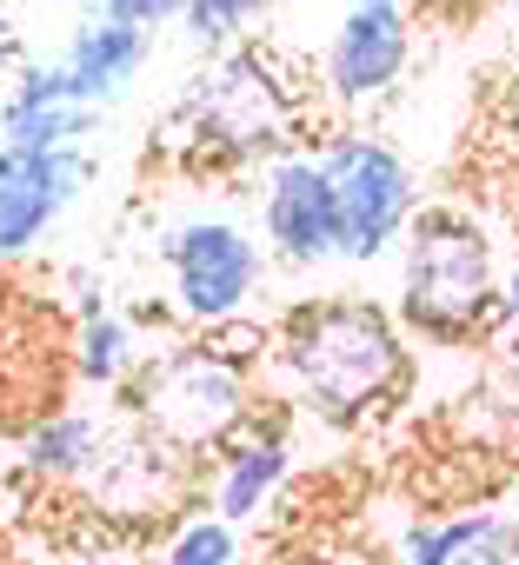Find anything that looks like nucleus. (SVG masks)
Returning <instances> with one entry per match:
<instances>
[{
	"mask_svg": "<svg viewBox=\"0 0 519 565\" xmlns=\"http://www.w3.org/2000/svg\"><path fill=\"white\" fill-rule=\"evenodd\" d=\"M274 347V386L333 426L380 413L406 386V340L373 300H314L294 307Z\"/></svg>",
	"mask_w": 519,
	"mask_h": 565,
	"instance_id": "1",
	"label": "nucleus"
},
{
	"mask_svg": "<svg viewBox=\"0 0 519 565\" xmlns=\"http://www.w3.org/2000/svg\"><path fill=\"white\" fill-rule=\"evenodd\" d=\"M499 253L486 220L466 206H420L400 239V320L433 347H466L492 333Z\"/></svg>",
	"mask_w": 519,
	"mask_h": 565,
	"instance_id": "2",
	"label": "nucleus"
},
{
	"mask_svg": "<svg viewBox=\"0 0 519 565\" xmlns=\"http://www.w3.org/2000/svg\"><path fill=\"white\" fill-rule=\"evenodd\" d=\"M180 134L193 140V167L206 173H240L260 160H280L300 134V94L287 81V67L267 47H220L187 100H180Z\"/></svg>",
	"mask_w": 519,
	"mask_h": 565,
	"instance_id": "3",
	"label": "nucleus"
},
{
	"mask_svg": "<svg viewBox=\"0 0 519 565\" xmlns=\"http://www.w3.org/2000/svg\"><path fill=\"white\" fill-rule=\"evenodd\" d=\"M120 393H127V413L153 439H167L173 452H187V459L233 446L260 419L253 366L240 353H226L213 333H193V340H173V347L147 353L140 373Z\"/></svg>",
	"mask_w": 519,
	"mask_h": 565,
	"instance_id": "4",
	"label": "nucleus"
},
{
	"mask_svg": "<svg viewBox=\"0 0 519 565\" xmlns=\"http://www.w3.org/2000/svg\"><path fill=\"white\" fill-rule=\"evenodd\" d=\"M320 167L333 180L340 200V259L347 266H373L406 239V220L420 213V173L406 167V153L380 134L340 127L320 147Z\"/></svg>",
	"mask_w": 519,
	"mask_h": 565,
	"instance_id": "5",
	"label": "nucleus"
},
{
	"mask_svg": "<svg viewBox=\"0 0 519 565\" xmlns=\"http://www.w3.org/2000/svg\"><path fill=\"white\" fill-rule=\"evenodd\" d=\"M153 253L167 259V279H173V320H187L193 333L246 320L260 300V279H267L260 239L226 213H193V220L167 226L153 239Z\"/></svg>",
	"mask_w": 519,
	"mask_h": 565,
	"instance_id": "6",
	"label": "nucleus"
},
{
	"mask_svg": "<svg viewBox=\"0 0 519 565\" xmlns=\"http://www.w3.org/2000/svg\"><path fill=\"white\" fill-rule=\"evenodd\" d=\"M94 186L87 147H0V266L28 259Z\"/></svg>",
	"mask_w": 519,
	"mask_h": 565,
	"instance_id": "7",
	"label": "nucleus"
},
{
	"mask_svg": "<svg viewBox=\"0 0 519 565\" xmlns=\"http://www.w3.org/2000/svg\"><path fill=\"white\" fill-rule=\"evenodd\" d=\"M413 61V8L406 0H347V14L327 41L320 81L340 107H373L406 81Z\"/></svg>",
	"mask_w": 519,
	"mask_h": 565,
	"instance_id": "8",
	"label": "nucleus"
},
{
	"mask_svg": "<svg viewBox=\"0 0 519 565\" xmlns=\"http://www.w3.org/2000/svg\"><path fill=\"white\" fill-rule=\"evenodd\" d=\"M260 233H267V253L287 266L340 259V200H333L320 153L287 147L280 160H267V180H260Z\"/></svg>",
	"mask_w": 519,
	"mask_h": 565,
	"instance_id": "9",
	"label": "nucleus"
},
{
	"mask_svg": "<svg viewBox=\"0 0 519 565\" xmlns=\"http://www.w3.org/2000/svg\"><path fill=\"white\" fill-rule=\"evenodd\" d=\"M87 499L107 512V519H167L180 499H187V452H173L167 439H153L134 413L114 419L100 459L87 466Z\"/></svg>",
	"mask_w": 519,
	"mask_h": 565,
	"instance_id": "10",
	"label": "nucleus"
},
{
	"mask_svg": "<svg viewBox=\"0 0 519 565\" xmlns=\"http://www.w3.org/2000/svg\"><path fill=\"white\" fill-rule=\"evenodd\" d=\"M294 479V439L267 419V426H246L233 446H220V466H213V492L206 505L233 525H253L260 512H267L280 499V486Z\"/></svg>",
	"mask_w": 519,
	"mask_h": 565,
	"instance_id": "11",
	"label": "nucleus"
},
{
	"mask_svg": "<svg viewBox=\"0 0 519 565\" xmlns=\"http://www.w3.org/2000/svg\"><path fill=\"white\" fill-rule=\"evenodd\" d=\"M147 54H153V34H147V28L114 21V14H94L87 28H74V41H67V54H61L67 94H74L81 107H114V100L140 81Z\"/></svg>",
	"mask_w": 519,
	"mask_h": 565,
	"instance_id": "12",
	"label": "nucleus"
},
{
	"mask_svg": "<svg viewBox=\"0 0 519 565\" xmlns=\"http://www.w3.org/2000/svg\"><path fill=\"white\" fill-rule=\"evenodd\" d=\"M107 433H114V413H94V406L41 413V419L21 433V472H28V479H47V486H81L87 466L100 459Z\"/></svg>",
	"mask_w": 519,
	"mask_h": 565,
	"instance_id": "13",
	"label": "nucleus"
},
{
	"mask_svg": "<svg viewBox=\"0 0 519 565\" xmlns=\"http://www.w3.org/2000/svg\"><path fill=\"white\" fill-rule=\"evenodd\" d=\"M512 519L492 505H466L446 519H413L400 532V565H492Z\"/></svg>",
	"mask_w": 519,
	"mask_h": 565,
	"instance_id": "14",
	"label": "nucleus"
},
{
	"mask_svg": "<svg viewBox=\"0 0 519 565\" xmlns=\"http://www.w3.org/2000/svg\"><path fill=\"white\" fill-rule=\"evenodd\" d=\"M67 360H74V380L81 386H100V393H120L134 373H140V360H147V347L134 340V320L127 313H94V320H74V340H67Z\"/></svg>",
	"mask_w": 519,
	"mask_h": 565,
	"instance_id": "15",
	"label": "nucleus"
},
{
	"mask_svg": "<svg viewBox=\"0 0 519 565\" xmlns=\"http://www.w3.org/2000/svg\"><path fill=\"white\" fill-rule=\"evenodd\" d=\"M100 127V107L81 100H0V147H87V134Z\"/></svg>",
	"mask_w": 519,
	"mask_h": 565,
	"instance_id": "16",
	"label": "nucleus"
},
{
	"mask_svg": "<svg viewBox=\"0 0 519 565\" xmlns=\"http://www.w3.org/2000/svg\"><path fill=\"white\" fill-rule=\"evenodd\" d=\"M147 565H240V525L220 519L213 505H206V512H187V519L153 545Z\"/></svg>",
	"mask_w": 519,
	"mask_h": 565,
	"instance_id": "17",
	"label": "nucleus"
},
{
	"mask_svg": "<svg viewBox=\"0 0 519 565\" xmlns=\"http://www.w3.org/2000/svg\"><path fill=\"white\" fill-rule=\"evenodd\" d=\"M180 8L187 0H94V14H114V21H134V28H167V21H180Z\"/></svg>",
	"mask_w": 519,
	"mask_h": 565,
	"instance_id": "18",
	"label": "nucleus"
},
{
	"mask_svg": "<svg viewBox=\"0 0 519 565\" xmlns=\"http://www.w3.org/2000/svg\"><path fill=\"white\" fill-rule=\"evenodd\" d=\"M67 307H74V320L107 313V279L94 266H67Z\"/></svg>",
	"mask_w": 519,
	"mask_h": 565,
	"instance_id": "19",
	"label": "nucleus"
},
{
	"mask_svg": "<svg viewBox=\"0 0 519 565\" xmlns=\"http://www.w3.org/2000/svg\"><path fill=\"white\" fill-rule=\"evenodd\" d=\"M512 327H519V259H512V266L499 273V307H492V340H499V333H512Z\"/></svg>",
	"mask_w": 519,
	"mask_h": 565,
	"instance_id": "20",
	"label": "nucleus"
},
{
	"mask_svg": "<svg viewBox=\"0 0 519 565\" xmlns=\"http://www.w3.org/2000/svg\"><path fill=\"white\" fill-rule=\"evenodd\" d=\"M206 8H220V14H226L233 28H246L253 14H267V0H206Z\"/></svg>",
	"mask_w": 519,
	"mask_h": 565,
	"instance_id": "21",
	"label": "nucleus"
},
{
	"mask_svg": "<svg viewBox=\"0 0 519 565\" xmlns=\"http://www.w3.org/2000/svg\"><path fill=\"white\" fill-rule=\"evenodd\" d=\"M287 565H360V558H347V552H300V558H287Z\"/></svg>",
	"mask_w": 519,
	"mask_h": 565,
	"instance_id": "22",
	"label": "nucleus"
},
{
	"mask_svg": "<svg viewBox=\"0 0 519 565\" xmlns=\"http://www.w3.org/2000/svg\"><path fill=\"white\" fill-rule=\"evenodd\" d=\"M492 565H519V519H512V532H506V545H499V558Z\"/></svg>",
	"mask_w": 519,
	"mask_h": 565,
	"instance_id": "23",
	"label": "nucleus"
},
{
	"mask_svg": "<svg viewBox=\"0 0 519 565\" xmlns=\"http://www.w3.org/2000/svg\"><path fill=\"white\" fill-rule=\"evenodd\" d=\"M67 565H127V558H114V552H81V558H67Z\"/></svg>",
	"mask_w": 519,
	"mask_h": 565,
	"instance_id": "24",
	"label": "nucleus"
},
{
	"mask_svg": "<svg viewBox=\"0 0 519 565\" xmlns=\"http://www.w3.org/2000/svg\"><path fill=\"white\" fill-rule=\"evenodd\" d=\"M499 347H506V360H512V373H519V327H512V333H499Z\"/></svg>",
	"mask_w": 519,
	"mask_h": 565,
	"instance_id": "25",
	"label": "nucleus"
},
{
	"mask_svg": "<svg viewBox=\"0 0 519 565\" xmlns=\"http://www.w3.org/2000/svg\"><path fill=\"white\" fill-rule=\"evenodd\" d=\"M0 360H8V347H0ZM0 386H8V366H0Z\"/></svg>",
	"mask_w": 519,
	"mask_h": 565,
	"instance_id": "26",
	"label": "nucleus"
},
{
	"mask_svg": "<svg viewBox=\"0 0 519 565\" xmlns=\"http://www.w3.org/2000/svg\"><path fill=\"white\" fill-rule=\"evenodd\" d=\"M512 8H519V0H512Z\"/></svg>",
	"mask_w": 519,
	"mask_h": 565,
	"instance_id": "27",
	"label": "nucleus"
}]
</instances>
